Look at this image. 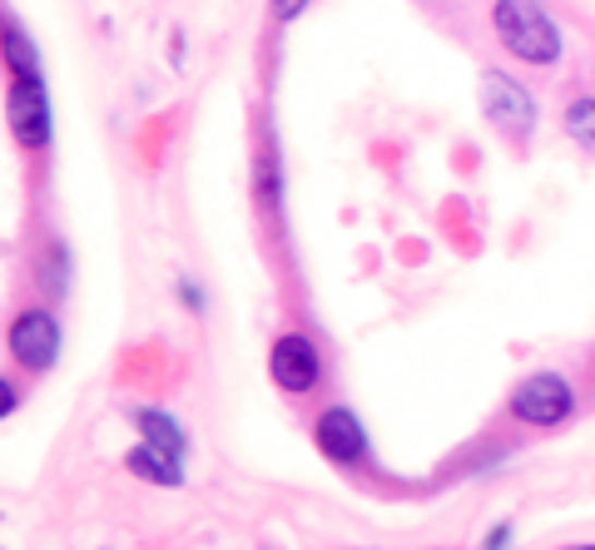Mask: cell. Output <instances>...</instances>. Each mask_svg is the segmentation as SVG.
<instances>
[{
    "label": "cell",
    "instance_id": "cell-7",
    "mask_svg": "<svg viewBox=\"0 0 595 550\" xmlns=\"http://www.w3.org/2000/svg\"><path fill=\"white\" fill-rule=\"evenodd\" d=\"M313 442H318V452L337 466H362L372 452L368 427H362V417H357L353 407H328L323 417L313 421Z\"/></svg>",
    "mask_w": 595,
    "mask_h": 550
},
{
    "label": "cell",
    "instance_id": "cell-4",
    "mask_svg": "<svg viewBox=\"0 0 595 550\" xmlns=\"http://www.w3.org/2000/svg\"><path fill=\"white\" fill-rule=\"evenodd\" d=\"M5 119H11V134L21 150H50V95H45V80H11L5 89Z\"/></svg>",
    "mask_w": 595,
    "mask_h": 550
},
{
    "label": "cell",
    "instance_id": "cell-14",
    "mask_svg": "<svg viewBox=\"0 0 595 550\" xmlns=\"http://www.w3.org/2000/svg\"><path fill=\"white\" fill-rule=\"evenodd\" d=\"M15 402H21V392H15V382H11V378H5V382H0V417H11Z\"/></svg>",
    "mask_w": 595,
    "mask_h": 550
},
{
    "label": "cell",
    "instance_id": "cell-10",
    "mask_svg": "<svg viewBox=\"0 0 595 550\" xmlns=\"http://www.w3.org/2000/svg\"><path fill=\"white\" fill-rule=\"evenodd\" d=\"M5 70H11V80H40V55L15 21H5Z\"/></svg>",
    "mask_w": 595,
    "mask_h": 550
},
{
    "label": "cell",
    "instance_id": "cell-15",
    "mask_svg": "<svg viewBox=\"0 0 595 550\" xmlns=\"http://www.w3.org/2000/svg\"><path fill=\"white\" fill-rule=\"evenodd\" d=\"M179 292H185V302H189V308H194V313H199V308H204V292H194V283H179Z\"/></svg>",
    "mask_w": 595,
    "mask_h": 550
},
{
    "label": "cell",
    "instance_id": "cell-13",
    "mask_svg": "<svg viewBox=\"0 0 595 550\" xmlns=\"http://www.w3.org/2000/svg\"><path fill=\"white\" fill-rule=\"evenodd\" d=\"M308 11V0H273V21H298Z\"/></svg>",
    "mask_w": 595,
    "mask_h": 550
},
{
    "label": "cell",
    "instance_id": "cell-1",
    "mask_svg": "<svg viewBox=\"0 0 595 550\" xmlns=\"http://www.w3.org/2000/svg\"><path fill=\"white\" fill-rule=\"evenodd\" d=\"M491 31L501 50L516 55L521 65H556L561 60V25L546 15L542 0H497L491 5Z\"/></svg>",
    "mask_w": 595,
    "mask_h": 550
},
{
    "label": "cell",
    "instance_id": "cell-2",
    "mask_svg": "<svg viewBox=\"0 0 595 550\" xmlns=\"http://www.w3.org/2000/svg\"><path fill=\"white\" fill-rule=\"evenodd\" d=\"M5 352L15 357V367L25 372H50L60 362V323L50 308H25L5 327Z\"/></svg>",
    "mask_w": 595,
    "mask_h": 550
},
{
    "label": "cell",
    "instance_id": "cell-5",
    "mask_svg": "<svg viewBox=\"0 0 595 550\" xmlns=\"http://www.w3.org/2000/svg\"><path fill=\"white\" fill-rule=\"evenodd\" d=\"M481 109L511 140H531V130H536V99H531V89L516 85L511 75H501V70L481 75Z\"/></svg>",
    "mask_w": 595,
    "mask_h": 550
},
{
    "label": "cell",
    "instance_id": "cell-11",
    "mask_svg": "<svg viewBox=\"0 0 595 550\" xmlns=\"http://www.w3.org/2000/svg\"><path fill=\"white\" fill-rule=\"evenodd\" d=\"M566 134H571L585 154H595V95H581L566 105Z\"/></svg>",
    "mask_w": 595,
    "mask_h": 550
},
{
    "label": "cell",
    "instance_id": "cell-8",
    "mask_svg": "<svg viewBox=\"0 0 595 550\" xmlns=\"http://www.w3.org/2000/svg\"><path fill=\"white\" fill-rule=\"evenodd\" d=\"M124 466H130L134 476H144V481L154 486H185V456L164 452V446L154 442H140L130 456H124Z\"/></svg>",
    "mask_w": 595,
    "mask_h": 550
},
{
    "label": "cell",
    "instance_id": "cell-6",
    "mask_svg": "<svg viewBox=\"0 0 595 550\" xmlns=\"http://www.w3.org/2000/svg\"><path fill=\"white\" fill-rule=\"evenodd\" d=\"M269 378L278 382L288 397H304V392H313L318 382H323V357H318V347L308 343L304 333H283L278 343L269 347Z\"/></svg>",
    "mask_w": 595,
    "mask_h": 550
},
{
    "label": "cell",
    "instance_id": "cell-16",
    "mask_svg": "<svg viewBox=\"0 0 595 550\" xmlns=\"http://www.w3.org/2000/svg\"><path fill=\"white\" fill-rule=\"evenodd\" d=\"M487 540H491V546H507V540H511V526H497Z\"/></svg>",
    "mask_w": 595,
    "mask_h": 550
},
{
    "label": "cell",
    "instance_id": "cell-3",
    "mask_svg": "<svg viewBox=\"0 0 595 550\" xmlns=\"http://www.w3.org/2000/svg\"><path fill=\"white\" fill-rule=\"evenodd\" d=\"M575 411V387L561 372H531L516 392H511V417L526 427H561Z\"/></svg>",
    "mask_w": 595,
    "mask_h": 550
},
{
    "label": "cell",
    "instance_id": "cell-9",
    "mask_svg": "<svg viewBox=\"0 0 595 550\" xmlns=\"http://www.w3.org/2000/svg\"><path fill=\"white\" fill-rule=\"evenodd\" d=\"M134 427H140L144 442L164 446V452H174V456H189V437H185V427H179V421H174L169 411L140 407V411H134Z\"/></svg>",
    "mask_w": 595,
    "mask_h": 550
},
{
    "label": "cell",
    "instance_id": "cell-12",
    "mask_svg": "<svg viewBox=\"0 0 595 550\" xmlns=\"http://www.w3.org/2000/svg\"><path fill=\"white\" fill-rule=\"evenodd\" d=\"M45 283H50V292H66V249H60V243H50V268H45Z\"/></svg>",
    "mask_w": 595,
    "mask_h": 550
}]
</instances>
